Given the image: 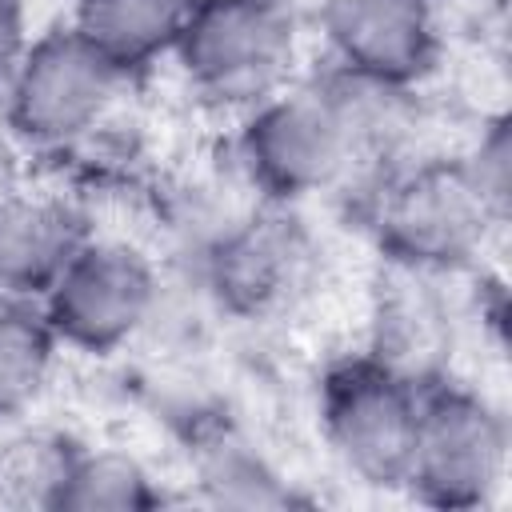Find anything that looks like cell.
Masks as SVG:
<instances>
[{"label": "cell", "instance_id": "cell-8", "mask_svg": "<svg viewBox=\"0 0 512 512\" xmlns=\"http://www.w3.org/2000/svg\"><path fill=\"white\" fill-rule=\"evenodd\" d=\"M320 36L340 72L412 88L440 60L436 4L428 0H324Z\"/></svg>", "mask_w": 512, "mask_h": 512}, {"label": "cell", "instance_id": "cell-16", "mask_svg": "<svg viewBox=\"0 0 512 512\" xmlns=\"http://www.w3.org/2000/svg\"><path fill=\"white\" fill-rule=\"evenodd\" d=\"M460 168L468 172V180L476 184L484 204L504 220L508 204H512V140H508V120L496 116L492 124H484L476 144L460 156Z\"/></svg>", "mask_w": 512, "mask_h": 512}, {"label": "cell", "instance_id": "cell-5", "mask_svg": "<svg viewBox=\"0 0 512 512\" xmlns=\"http://www.w3.org/2000/svg\"><path fill=\"white\" fill-rule=\"evenodd\" d=\"M420 416V384L364 356L324 380L320 424L332 456L372 488L408 480Z\"/></svg>", "mask_w": 512, "mask_h": 512}, {"label": "cell", "instance_id": "cell-18", "mask_svg": "<svg viewBox=\"0 0 512 512\" xmlns=\"http://www.w3.org/2000/svg\"><path fill=\"white\" fill-rule=\"evenodd\" d=\"M20 184H24V144L8 128H0V196L16 192Z\"/></svg>", "mask_w": 512, "mask_h": 512}, {"label": "cell", "instance_id": "cell-13", "mask_svg": "<svg viewBox=\"0 0 512 512\" xmlns=\"http://www.w3.org/2000/svg\"><path fill=\"white\" fill-rule=\"evenodd\" d=\"M156 500L160 496L152 488V476L132 452L92 448V452H68L48 508H64V512H136V508H152Z\"/></svg>", "mask_w": 512, "mask_h": 512}, {"label": "cell", "instance_id": "cell-4", "mask_svg": "<svg viewBox=\"0 0 512 512\" xmlns=\"http://www.w3.org/2000/svg\"><path fill=\"white\" fill-rule=\"evenodd\" d=\"M496 224L500 216L484 204L460 160L404 172L376 208V236L392 264L428 276L472 264Z\"/></svg>", "mask_w": 512, "mask_h": 512}, {"label": "cell", "instance_id": "cell-1", "mask_svg": "<svg viewBox=\"0 0 512 512\" xmlns=\"http://www.w3.org/2000/svg\"><path fill=\"white\" fill-rule=\"evenodd\" d=\"M296 40L288 0H192L172 56L208 104L252 112L288 88Z\"/></svg>", "mask_w": 512, "mask_h": 512}, {"label": "cell", "instance_id": "cell-7", "mask_svg": "<svg viewBox=\"0 0 512 512\" xmlns=\"http://www.w3.org/2000/svg\"><path fill=\"white\" fill-rule=\"evenodd\" d=\"M156 296L160 280L144 252L124 240L88 236L36 304L60 344L80 352H112L148 324Z\"/></svg>", "mask_w": 512, "mask_h": 512}, {"label": "cell", "instance_id": "cell-2", "mask_svg": "<svg viewBox=\"0 0 512 512\" xmlns=\"http://www.w3.org/2000/svg\"><path fill=\"white\" fill-rule=\"evenodd\" d=\"M124 80L128 76L72 24L52 28L28 40L0 92L4 128L24 148H76L96 128H104Z\"/></svg>", "mask_w": 512, "mask_h": 512}, {"label": "cell", "instance_id": "cell-9", "mask_svg": "<svg viewBox=\"0 0 512 512\" xmlns=\"http://www.w3.org/2000/svg\"><path fill=\"white\" fill-rule=\"evenodd\" d=\"M308 256V236L292 216H252L216 240L208 256V284L224 308L260 316L288 304L304 284Z\"/></svg>", "mask_w": 512, "mask_h": 512}, {"label": "cell", "instance_id": "cell-15", "mask_svg": "<svg viewBox=\"0 0 512 512\" xmlns=\"http://www.w3.org/2000/svg\"><path fill=\"white\" fill-rule=\"evenodd\" d=\"M200 480L212 492V500L220 504H280L288 500L276 484V472L252 456L244 444H216L204 464H200Z\"/></svg>", "mask_w": 512, "mask_h": 512}, {"label": "cell", "instance_id": "cell-19", "mask_svg": "<svg viewBox=\"0 0 512 512\" xmlns=\"http://www.w3.org/2000/svg\"><path fill=\"white\" fill-rule=\"evenodd\" d=\"M428 4H436V0H428Z\"/></svg>", "mask_w": 512, "mask_h": 512}, {"label": "cell", "instance_id": "cell-14", "mask_svg": "<svg viewBox=\"0 0 512 512\" xmlns=\"http://www.w3.org/2000/svg\"><path fill=\"white\" fill-rule=\"evenodd\" d=\"M56 332L40 304L0 300V420L32 408L56 364Z\"/></svg>", "mask_w": 512, "mask_h": 512}, {"label": "cell", "instance_id": "cell-6", "mask_svg": "<svg viewBox=\"0 0 512 512\" xmlns=\"http://www.w3.org/2000/svg\"><path fill=\"white\" fill-rule=\"evenodd\" d=\"M508 472L504 416L468 388H420L408 488L440 508L488 504Z\"/></svg>", "mask_w": 512, "mask_h": 512}, {"label": "cell", "instance_id": "cell-11", "mask_svg": "<svg viewBox=\"0 0 512 512\" xmlns=\"http://www.w3.org/2000/svg\"><path fill=\"white\" fill-rule=\"evenodd\" d=\"M448 320L440 300L428 288V272H412L396 264V280L380 288L372 308V360L384 368L424 384L432 364L444 352Z\"/></svg>", "mask_w": 512, "mask_h": 512}, {"label": "cell", "instance_id": "cell-12", "mask_svg": "<svg viewBox=\"0 0 512 512\" xmlns=\"http://www.w3.org/2000/svg\"><path fill=\"white\" fill-rule=\"evenodd\" d=\"M192 0H76L72 28L124 76L172 56Z\"/></svg>", "mask_w": 512, "mask_h": 512}, {"label": "cell", "instance_id": "cell-3", "mask_svg": "<svg viewBox=\"0 0 512 512\" xmlns=\"http://www.w3.org/2000/svg\"><path fill=\"white\" fill-rule=\"evenodd\" d=\"M356 148L360 132L340 84H288L244 112L240 128V160L256 188L276 200L332 188Z\"/></svg>", "mask_w": 512, "mask_h": 512}, {"label": "cell", "instance_id": "cell-17", "mask_svg": "<svg viewBox=\"0 0 512 512\" xmlns=\"http://www.w3.org/2000/svg\"><path fill=\"white\" fill-rule=\"evenodd\" d=\"M28 16H24V0H0V92L12 76V68L20 64L24 48H28Z\"/></svg>", "mask_w": 512, "mask_h": 512}, {"label": "cell", "instance_id": "cell-10", "mask_svg": "<svg viewBox=\"0 0 512 512\" xmlns=\"http://www.w3.org/2000/svg\"><path fill=\"white\" fill-rule=\"evenodd\" d=\"M84 240V220L64 196L24 184L0 196V300H40Z\"/></svg>", "mask_w": 512, "mask_h": 512}]
</instances>
